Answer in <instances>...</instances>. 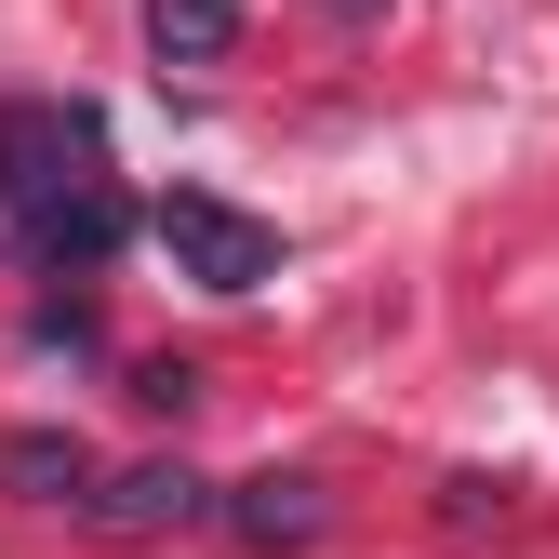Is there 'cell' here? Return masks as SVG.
<instances>
[{
	"instance_id": "cell-1",
	"label": "cell",
	"mask_w": 559,
	"mask_h": 559,
	"mask_svg": "<svg viewBox=\"0 0 559 559\" xmlns=\"http://www.w3.org/2000/svg\"><path fill=\"white\" fill-rule=\"evenodd\" d=\"M0 227L40 266H107L133 240V200L107 174V120L81 94H14L0 107Z\"/></svg>"
},
{
	"instance_id": "cell-2",
	"label": "cell",
	"mask_w": 559,
	"mask_h": 559,
	"mask_svg": "<svg viewBox=\"0 0 559 559\" xmlns=\"http://www.w3.org/2000/svg\"><path fill=\"white\" fill-rule=\"evenodd\" d=\"M147 240L174 253V280H200V294H266L280 280V227L240 214V200H214V187H174L147 214Z\"/></svg>"
},
{
	"instance_id": "cell-3",
	"label": "cell",
	"mask_w": 559,
	"mask_h": 559,
	"mask_svg": "<svg viewBox=\"0 0 559 559\" xmlns=\"http://www.w3.org/2000/svg\"><path fill=\"white\" fill-rule=\"evenodd\" d=\"M81 520L94 533H187V520H214V479L200 466H174V453H147V466H94V493H81Z\"/></svg>"
},
{
	"instance_id": "cell-4",
	"label": "cell",
	"mask_w": 559,
	"mask_h": 559,
	"mask_svg": "<svg viewBox=\"0 0 559 559\" xmlns=\"http://www.w3.org/2000/svg\"><path fill=\"white\" fill-rule=\"evenodd\" d=\"M214 520H227L253 559H294V546H320V533H333V493H320L307 466H266V479H227Z\"/></svg>"
},
{
	"instance_id": "cell-5",
	"label": "cell",
	"mask_w": 559,
	"mask_h": 559,
	"mask_svg": "<svg viewBox=\"0 0 559 559\" xmlns=\"http://www.w3.org/2000/svg\"><path fill=\"white\" fill-rule=\"evenodd\" d=\"M0 479H14L27 507H81L94 493V440L81 427H14V440H0Z\"/></svg>"
},
{
	"instance_id": "cell-6",
	"label": "cell",
	"mask_w": 559,
	"mask_h": 559,
	"mask_svg": "<svg viewBox=\"0 0 559 559\" xmlns=\"http://www.w3.org/2000/svg\"><path fill=\"white\" fill-rule=\"evenodd\" d=\"M147 53L160 67H227L240 53V0H147Z\"/></svg>"
},
{
	"instance_id": "cell-7",
	"label": "cell",
	"mask_w": 559,
	"mask_h": 559,
	"mask_svg": "<svg viewBox=\"0 0 559 559\" xmlns=\"http://www.w3.org/2000/svg\"><path fill=\"white\" fill-rule=\"evenodd\" d=\"M27 346H40V360H94V307H40Z\"/></svg>"
},
{
	"instance_id": "cell-8",
	"label": "cell",
	"mask_w": 559,
	"mask_h": 559,
	"mask_svg": "<svg viewBox=\"0 0 559 559\" xmlns=\"http://www.w3.org/2000/svg\"><path fill=\"white\" fill-rule=\"evenodd\" d=\"M440 520H453V533H479V520H507V479H479V466H466V479H440Z\"/></svg>"
},
{
	"instance_id": "cell-9",
	"label": "cell",
	"mask_w": 559,
	"mask_h": 559,
	"mask_svg": "<svg viewBox=\"0 0 559 559\" xmlns=\"http://www.w3.org/2000/svg\"><path fill=\"white\" fill-rule=\"evenodd\" d=\"M133 400H147V413H187V400H200V373H187V360H147V373H133Z\"/></svg>"
},
{
	"instance_id": "cell-10",
	"label": "cell",
	"mask_w": 559,
	"mask_h": 559,
	"mask_svg": "<svg viewBox=\"0 0 559 559\" xmlns=\"http://www.w3.org/2000/svg\"><path fill=\"white\" fill-rule=\"evenodd\" d=\"M320 14H333V27H373V14H386V0H320Z\"/></svg>"
}]
</instances>
